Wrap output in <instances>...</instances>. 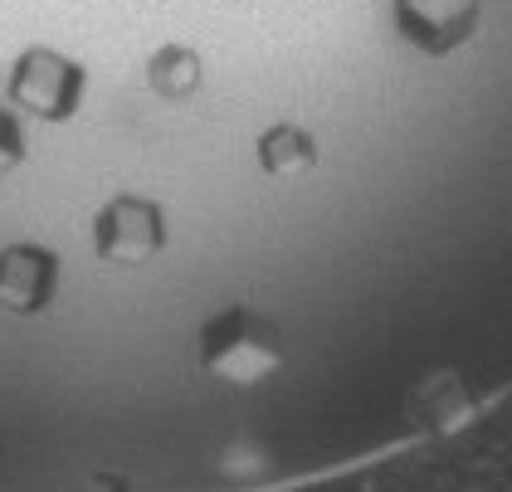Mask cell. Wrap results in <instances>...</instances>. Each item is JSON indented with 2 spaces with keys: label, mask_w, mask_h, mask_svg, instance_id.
I'll return each instance as SVG.
<instances>
[{
  "label": "cell",
  "mask_w": 512,
  "mask_h": 492,
  "mask_svg": "<svg viewBox=\"0 0 512 492\" xmlns=\"http://www.w3.org/2000/svg\"><path fill=\"white\" fill-rule=\"evenodd\" d=\"M196 366L225 390H259L283 371V332L244 303L220 307L196 332Z\"/></svg>",
  "instance_id": "obj_1"
},
{
  "label": "cell",
  "mask_w": 512,
  "mask_h": 492,
  "mask_svg": "<svg viewBox=\"0 0 512 492\" xmlns=\"http://www.w3.org/2000/svg\"><path fill=\"white\" fill-rule=\"evenodd\" d=\"M10 108L20 117H35V122H69L83 108V93H88V69L79 59L49 49V44H30L20 49V59L10 64Z\"/></svg>",
  "instance_id": "obj_2"
},
{
  "label": "cell",
  "mask_w": 512,
  "mask_h": 492,
  "mask_svg": "<svg viewBox=\"0 0 512 492\" xmlns=\"http://www.w3.org/2000/svg\"><path fill=\"white\" fill-rule=\"evenodd\" d=\"M166 249V210L152 195H113L93 215V254L98 264L142 268Z\"/></svg>",
  "instance_id": "obj_3"
},
{
  "label": "cell",
  "mask_w": 512,
  "mask_h": 492,
  "mask_svg": "<svg viewBox=\"0 0 512 492\" xmlns=\"http://www.w3.org/2000/svg\"><path fill=\"white\" fill-rule=\"evenodd\" d=\"M391 20L410 49L444 59L478 35L483 0H391Z\"/></svg>",
  "instance_id": "obj_4"
},
{
  "label": "cell",
  "mask_w": 512,
  "mask_h": 492,
  "mask_svg": "<svg viewBox=\"0 0 512 492\" xmlns=\"http://www.w3.org/2000/svg\"><path fill=\"white\" fill-rule=\"evenodd\" d=\"M64 264L49 244H5L0 249V312L5 317H40L59 303Z\"/></svg>",
  "instance_id": "obj_5"
},
{
  "label": "cell",
  "mask_w": 512,
  "mask_h": 492,
  "mask_svg": "<svg viewBox=\"0 0 512 492\" xmlns=\"http://www.w3.org/2000/svg\"><path fill=\"white\" fill-rule=\"evenodd\" d=\"M317 137L303 132L298 122H274L264 137H259V171L274 176V181H293V176H308L317 166Z\"/></svg>",
  "instance_id": "obj_6"
},
{
  "label": "cell",
  "mask_w": 512,
  "mask_h": 492,
  "mask_svg": "<svg viewBox=\"0 0 512 492\" xmlns=\"http://www.w3.org/2000/svg\"><path fill=\"white\" fill-rule=\"evenodd\" d=\"M200 83H205V59H200L191 44H161L147 59V88L166 98V103H186L196 98Z\"/></svg>",
  "instance_id": "obj_7"
},
{
  "label": "cell",
  "mask_w": 512,
  "mask_h": 492,
  "mask_svg": "<svg viewBox=\"0 0 512 492\" xmlns=\"http://www.w3.org/2000/svg\"><path fill=\"white\" fill-rule=\"evenodd\" d=\"M30 156V137H25V117L15 108H0V181L15 176Z\"/></svg>",
  "instance_id": "obj_8"
}]
</instances>
